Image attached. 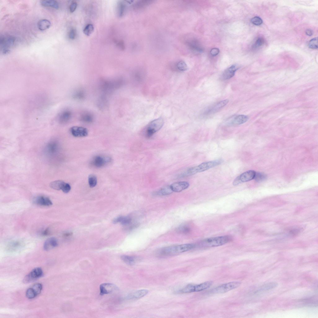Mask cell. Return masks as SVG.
Returning a JSON list of instances; mask_svg holds the SVG:
<instances>
[{
	"label": "cell",
	"mask_w": 318,
	"mask_h": 318,
	"mask_svg": "<svg viewBox=\"0 0 318 318\" xmlns=\"http://www.w3.org/2000/svg\"><path fill=\"white\" fill-rule=\"evenodd\" d=\"M195 247V245L193 243L170 246L160 249L157 254L161 256H172L187 251Z\"/></svg>",
	"instance_id": "cell-1"
},
{
	"label": "cell",
	"mask_w": 318,
	"mask_h": 318,
	"mask_svg": "<svg viewBox=\"0 0 318 318\" xmlns=\"http://www.w3.org/2000/svg\"><path fill=\"white\" fill-rule=\"evenodd\" d=\"M231 239V238L228 235L211 237L203 240L201 242V244L204 247H217L225 244Z\"/></svg>",
	"instance_id": "cell-2"
},
{
	"label": "cell",
	"mask_w": 318,
	"mask_h": 318,
	"mask_svg": "<svg viewBox=\"0 0 318 318\" xmlns=\"http://www.w3.org/2000/svg\"><path fill=\"white\" fill-rule=\"evenodd\" d=\"M223 162L221 159L203 162L199 165L191 167L187 170L188 174L191 176L197 173L206 171L210 168L218 166Z\"/></svg>",
	"instance_id": "cell-3"
},
{
	"label": "cell",
	"mask_w": 318,
	"mask_h": 318,
	"mask_svg": "<svg viewBox=\"0 0 318 318\" xmlns=\"http://www.w3.org/2000/svg\"><path fill=\"white\" fill-rule=\"evenodd\" d=\"M164 120L161 118H158L151 121L147 126L145 130V135L147 138L152 137L163 126Z\"/></svg>",
	"instance_id": "cell-4"
},
{
	"label": "cell",
	"mask_w": 318,
	"mask_h": 318,
	"mask_svg": "<svg viewBox=\"0 0 318 318\" xmlns=\"http://www.w3.org/2000/svg\"><path fill=\"white\" fill-rule=\"evenodd\" d=\"M15 39L12 36L2 35L0 38V44L1 51L4 54H6L10 51L11 48L14 45Z\"/></svg>",
	"instance_id": "cell-5"
},
{
	"label": "cell",
	"mask_w": 318,
	"mask_h": 318,
	"mask_svg": "<svg viewBox=\"0 0 318 318\" xmlns=\"http://www.w3.org/2000/svg\"><path fill=\"white\" fill-rule=\"evenodd\" d=\"M241 284V282L237 281L224 284L213 288L211 292L213 293H224L238 288Z\"/></svg>",
	"instance_id": "cell-6"
},
{
	"label": "cell",
	"mask_w": 318,
	"mask_h": 318,
	"mask_svg": "<svg viewBox=\"0 0 318 318\" xmlns=\"http://www.w3.org/2000/svg\"><path fill=\"white\" fill-rule=\"evenodd\" d=\"M123 82V80L120 79L103 81L101 85V88L104 92H109L120 87Z\"/></svg>",
	"instance_id": "cell-7"
},
{
	"label": "cell",
	"mask_w": 318,
	"mask_h": 318,
	"mask_svg": "<svg viewBox=\"0 0 318 318\" xmlns=\"http://www.w3.org/2000/svg\"><path fill=\"white\" fill-rule=\"evenodd\" d=\"M43 274V271L41 268H35L25 276L23 282L24 283L31 282L42 277Z\"/></svg>",
	"instance_id": "cell-8"
},
{
	"label": "cell",
	"mask_w": 318,
	"mask_h": 318,
	"mask_svg": "<svg viewBox=\"0 0 318 318\" xmlns=\"http://www.w3.org/2000/svg\"><path fill=\"white\" fill-rule=\"evenodd\" d=\"M43 286L40 283H36L28 288L26 292L27 298L30 299L34 298L41 292Z\"/></svg>",
	"instance_id": "cell-9"
},
{
	"label": "cell",
	"mask_w": 318,
	"mask_h": 318,
	"mask_svg": "<svg viewBox=\"0 0 318 318\" xmlns=\"http://www.w3.org/2000/svg\"><path fill=\"white\" fill-rule=\"evenodd\" d=\"M228 100L225 99L216 103L207 108L205 111L204 113V114L205 115H208L215 113L220 108L226 105L228 103Z\"/></svg>",
	"instance_id": "cell-10"
},
{
	"label": "cell",
	"mask_w": 318,
	"mask_h": 318,
	"mask_svg": "<svg viewBox=\"0 0 318 318\" xmlns=\"http://www.w3.org/2000/svg\"><path fill=\"white\" fill-rule=\"evenodd\" d=\"M70 132L71 134L75 137H84L88 135V130L85 128L74 126L70 128Z\"/></svg>",
	"instance_id": "cell-11"
},
{
	"label": "cell",
	"mask_w": 318,
	"mask_h": 318,
	"mask_svg": "<svg viewBox=\"0 0 318 318\" xmlns=\"http://www.w3.org/2000/svg\"><path fill=\"white\" fill-rule=\"evenodd\" d=\"M212 284L213 282L212 281H209L198 284L194 285L190 284V292L192 293L204 290L209 288Z\"/></svg>",
	"instance_id": "cell-12"
},
{
	"label": "cell",
	"mask_w": 318,
	"mask_h": 318,
	"mask_svg": "<svg viewBox=\"0 0 318 318\" xmlns=\"http://www.w3.org/2000/svg\"><path fill=\"white\" fill-rule=\"evenodd\" d=\"M117 287L111 283H105L100 286V294L103 295L110 293L117 289Z\"/></svg>",
	"instance_id": "cell-13"
},
{
	"label": "cell",
	"mask_w": 318,
	"mask_h": 318,
	"mask_svg": "<svg viewBox=\"0 0 318 318\" xmlns=\"http://www.w3.org/2000/svg\"><path fill=\"white\" fill-rule=\"evenodd\" d=\"M238 68V66L236 65H232L224 71L221 76V78L223 80H226L232 78Z\"/></svg>",
	"instance_id": "cell-14"
},
{
	"label": "cell",
	"mask_w": 318,
	"mask_h": 318,
	"mask_svg": "<svg viewBox=\"0 0 318 318\" xmlns=\"http://www.w3.org/2000/svg\"><path fill=\"white\" fill-rule=\"evenodd\" d=\"M189 186V183L186 181L175 182L170 185L172 191L176 192H181L188 188Z\"/></svg>",
	"instance_id": "cell-15"
},
{
	"label": "cell",
	"mask_w": 318,
	"mask_h": 318,
	"mask_svg": "<svg viewBox=\"0 0 318 318\" xmlns=\"http://www.w3.org/2000/svg\"><path fill=\"white\" fill-rule=\"evenodd\" d=\"M256 172L253 170L246 171L238 176L241 183L248 182L254 179Z\"/></svg>",
	"instance_id": "cell-16"
},
{
	"label": "cell",
	"mask_w": 318,
	"mask_h": 318,
	"mask_svg": "<svg viewBox=\"0 0 318 318\" xmlns=\"http://www.w3.org/2000/svg\"><path fill=\"white\" fill-rule=\"evenodd\" d=\"M107 157L98 156L95 157L93 159L92 163L93 165L97 167H101L105 166L110 161Z\"/></svg>",
	"instance_id": "cell-17"
},
{
	"label": "cell",
	"mask_w": 318,
	"mask_h": 318,
	"mask_svg": "<svg viewBox=\"0 0 318 318\" xmlns=\"http://www.w3.org/2000/svg\"><path fill=\"white\" fill-rule=\"evenodd\" d=\"M187 45L192 50L196 52L201 53L203 52L202 48L199 46L198 42L195 39H190L186 42Z\"/></svg>",
	"instance_id": "cell-18"
},
{
	"label": "cell",
	"mask_w": 318,
	"mask_h": 318,
	"mask_svg": "<svg viewBox=\"0 0 318 318\" xmlns=\"http://www.w3.org/2000/svg\"><path fill=\"white\" fill-rule=\"evenodd\" d=\"M35 204L40 206H50L52 204L51 200L46 197L41 196L38 197L34 200Z\"/></svg>",
	"instance_id": "cell-19"
},
{
	"label": "cell",
	"mask_w": 318,
	"mask_h": 318,
	"mask_svg": "<svg viewBox=\"0 0 318 318\" xmlns=\"http://www.w3.org/2000/svg\"><path fill=\"white\" fill-rule=\"evenodd\" d=\"M58 245L57 240L55 238L51 237L47 239L44 242L43 249L45 251H48L57 247Z\"/></svg>",
	"instance_id": "cell-20"
},
{
	"label": "cell",
	"mask_w": 318,
	"mask_h": 318,
	"mask_svg": "<svg viewBox=\"0 0 318 318\" xmlns=\"http://www.w3.org/2000/svg\"><path fill=\"white\" fill-rule=\"evenodd\" d=\"M148 292V290L147 289H141L129 294L126 298L128 299H138L144 297L147 294Z\"/></svg>",
	"instance_id": "cell-21"
},
{
	"label": "cell",
	"mask_w": 318,
	"mask_h": 318,
	"mask_svg": "<svg viewBox=\"0 0 318 318\" xmlns=\"http://www.w3.org/2000/svg\"><path fill=\"white\" fill-rule=\"evenodd\" d=\"M71 116L72 113L70 111H64L60 114L58 118L59 121L60 123L65 124L70 120Z\"/></svg>",
	"instance_id": "cell-22"
},
{
	"label": "cell",
	"mask_w": 318,
	"mask_h": 318,
	"mask_svg": "<svg viewBox=\"0 0 318 318\" xmlns=\"http://www.w3.org/2000/svg\"><path fill=\"white\" fill-rule=\"evenodd\" d=\"M154 1L151 0H139L134 4L133 7L135 10H141L150 5Z\"/></svg>",
	"instance_id": "cell-23"
},
{
	"label": "cell",
	"mask_w": 318,
	"mask_h": 318,
	"mask_svg": "<svg viewBox=\"0 0 318 318\" xmlns=\"http://www.w3.org/2000/svg\"><path fill=\"white\" fill-rule=\"evenodd\" d=\"M248 117L246 115H240L236 116L232 120L231 124L233 125H239L246 122L248 120Z\"/></svg>",
	"instance_id": "cell-24"
},
{
	"label": "cell",
	"mask_w": 318,
	"mask_h": 318,
	"mask_svg": "<svg viewBox=\"0 0 318 318\" xmlns=\"http://www.w3.org/2000/svg\"><path fill=\"white\" fill-rule=\"evenodd\" d=\"M58 149L57 143L52 141L48 143L46 148V152L49 154H52L57 152Z\"/></svg>",
	"instance_id": "cell-25"
},
{
	"label": "cell",
	"mask_w": 318,
	"mask_h": 318,
	"mask_svg": "<svg viewBox=\"0 0 318 318\" xmlns=\"http://www.w3.org/2000/svg\"><path fill=\"white\" fill-rule=\"evenodd\" d=\"M51 25L50 21L46 19H42L40 20L38 23L39 29L43 31L48 29Z\"/></svg>",
	"instance_id": "cell-26"
},
{
	"label": "cell",
	"mask_w": 318,
	"mask_h": 318,
	"mask_svg": "<svg viewBox=\"0 0 318 318\" xmlns=\"http://www.w3.org/2000/svg\"><path fill=\"white\" fill-rule=\"evenodd\" d=\"M131 222V219L130 218L124 216H120L117 217L114 219L113 221L114 223L116 224L119 222L123 225H129Z\"/></svg>",
	"instance_id": "cell-27"
},
{
	"label": "cell",
	"mask_w": 318,
	"mask_h": 318,
	"mask_svg": "<svg viewBox=\"0 0 318 318\" xmlns=\"http://www.w3.org/2000/svg\"><path fill=\"white\" fill-rule=\"evenodd\" d=\"M40 3L42 6L45 7H50L56 9L59 7L58 2L55 0H42Z\"/></svg>",
	"instance_id": "cell-28"
},
{
	"label": "cell",
	"mask_w": 318,
	"mask_h": 318,
	"mask_svg": "<svg viewBox=\"0 0 318 318\" xmlns=\"http://www.w3.org/2000/svg\"><path fill=\"white\" fill-rule=\"evenodd\" d=\"M81 121L86 123H90L93 120V117L92 114L88 112L82 113L80 117Z\"/></svg>",
	"instance_id": "cell-29"
},
{
	"label": "cell",
	"mask_w": 318,
	"mask_h": 318,
	"mask_svg": "<svg viewBox=\"0 0 318 318\" xmlns=\"http://www.w3.org/2000/svg\"><path fill=\"white\" fill-rule=\"evenodd\" d=\"M121 259L125 263L130 265H134L137 260L136 257L127 255L121 256Z\"/></svg>",
	"instance_id": "cell-30"
},
{
	"label": "cell",
	"mask_w": 318,
	"mask_h": 318,
	"mask_svg": "<svg viewBox=\"0 0 318 318\" xmlns=\"http://www.w3.org/2000/svg\"><path fill=\"white\" fill-rule=\"evenodd\" d=\"M278 285V283L275 282H271L267 283L261 287L257 291V292L266 291L274 288L276 287Z\"/></svg>",
	"instance_id": "cell-31"
},
{
	"label": "cell",
	"mask_w": 318,
	"mask_h": 318,
	"mask_svg": "<svg viewBox=\"0 0 318 318\" xmlns=\"http://www.w3.org/2000/svg\"><path fill=\"white\" fill-rule=\"evenodd\" d=\"M173 192L170 186H166L157 192L156 194L159 195L165 196L169 195Z\"/></svg>",
	"instance_id": "cell-32"
},
{
	"label": "cell",
	"mask_w": 318,
	"mask_h": 318,
	"mask_svg": "<svg viewBox=\"0 0 318 318\" xmlns=\"http://www.w3.org/2000/svg\"><path fill=\"white\" fill-rule=\"evenodd\" d=\"M126 5L123 1L119 2L117 5V13L120 17L122 16L124 14L126 10Z\"/></svg>",
	"instance_id": "cell-33"
},
{
	"label": "cell",
	"mask_w": 318,
	"mask_h": 318,
	"mask_svg": "<svg viewBox=\"0 0 318 318\" xmlns=\"http://www.w3.org/2000/svg\"><path fill=\"white\" fill-rule=\"evenodd\" d=\"M65 183L63 181L57 180L52 181L50 183L49 185L51 188L56 190H61Z\"/></svg>",
	"instance_id": "cell-34"
},
{
	"label": "cell",
	"mask_w": 318,
	"mask_h": 318,
	"mask_svg": "<svg viewBox=\"0 0 318 318\" xmlns=\"http://www.w3.org/2000/svg\"><path fill=\"white\" fill-rule=\"evenodd\" d=\"M175 67L176 69L180 71H185L188 69L187 64L183 61L177 62L175 64Z\"/></svg>",
	"instance_id": "cell-35"
},
{
	"label": "cell",
	"mask_w": 318,
	"mask_h": 318,
	"mask_svg": "<svg viewBox=\"0 0 318 318\" xmlns=\"http://www.w3.org/2000/svg\"><path fill=\"white\" fill-rule=\"evenodd\" d=\"M88 182L90 187L93 188L95 187L97 184V178L96 176L94 175H90L88 177Z\"/></svg>",
	"instance_id": "cell-36"
},
{
	"label": "cell",
	"mask_w": 318,
	"mask_h": 318,
	"mask_svg": "<svg viewBox=\"0 0 318 318\" xmlns=\"http://www.w3.org/2000/svg\"><path fill=\"white\" fill-rule=\"evenodd\" d=\"M94 30L93 25L91 24H87L83 30L84 34L87 36L90 35Z\"/></svg>",
	"instance_id": "cell-37"
},
{
	"label": "cell",
	"mask_w": 318,
	"mask_h": 318,
	"mask_svg": "<svg viewBox=\"0 0 318 318\" xmlns=\"http://www.w3.org/2000/svg\"><path fill=\"white\" fill-rule=\"evenodd\" d=\"M308 46L310 48L316 49L318 48V38H315L311 39L309 42Z\"/></svg>",
	"instance_id": "cell-38"
},
{
	"label": "cell",
	"mask_w": 318,
	"mask_h": 318,
	"mask_svg": "<svg viewBox=\"0 0 318 318\" xmlns=\"http://www.w3.org/2000/svg\"><path fill=\"white\" fill-rule=\"evenodd\" d=\"M85 96L84 92L83 90H79L74 93L73 97L77 100H81L84 98Z\"/></svg>",
	"instance_id": "cell-39"
},
{
	"label": "cell",
	"mask_w": 318,
	"mask_h": 318,
	"mask_svg": "<svg viewBox=\"0 0 318 318\" xmlns=\"http://www.w3.org/2000/svg\"><path fill=\"white\" fill-rule=\"evenodd\" d=\"M190 229L186 226H181L178 227L176 229L177 231L181 234H187L190 231Z\"/></svg>",
	"instance_id": "cell-40"
},
{
	"label": "cell",
	"mask_w": 318,
	"mask_h": 318,
	"mask_svg": "<svg viewBox=\"0 0 318 318\" xmlns=\"http://www.w3.org/2000/svg\"><path fill=\"white\" fill-rule=\"evenodd\" d=\"M251 22L256 25H260L262 23V19L258 16H255L252 18L251 20Z\"/></svg>",
	"instance_id": "cell-41"
},
{
	"label": "cell",
	"mask_w": 318,
	"mask_h": 318,
	"mask_svg": "<svg viewBox=\"0 0 318 318\" xmlns=\"http://www.w3.org/2000/svg\"><path fill=\"white\" fill-rule=\"evenodd\" d=\"M264 43L263 39L261 37H259L256 40L253 44V48H257L262 46Z\"/></svg>",
	"instance_id": "cell-42"
},
{
	"label": "cell",
	"mask_w": 318,
	"mask_h": 318,
	"mask_svg": "<svg viewBox=\"0 0 318 318\" xmlns=\"http://www.w3.org/2000/svg\"><path fill=\"white\" fill-rule=\"evenodd\" d=\"M266 178V176L265 174L260 173H256L254 179L256 181L258 182L263 180Z\"/></svg>",
	"instance_id": "cell-43"
},
{
	"label": "cell",
	"mask_w": 318,
	"mask_h": 318,
	"mask_svg": "<svg viewBox=\"0 0 318 318\" xmlns=\"http://www.w3.org/2000/svg\"><path fill=\"white\" fill-rule=\"evenodd\" d=\"M76 32L75 29L71 28L70 30L69 33V37L70 39H74L76 36Z\"/></svg>",
	"instance_id": "cell-44"
},
{
	"label": "cell",
	"mask_w": 318,
	"mask_h": 318,
	"mask_svg": "<svg viewBox=\"0 0 318 318\" xmlns=\"http://www.w3.org/2000/svg\"><path fill=\"white\" fill-rule=\"evenodd\" d=\"M71 187L70 185L68 183L65 182L61 190L64 193H68Z\"/></svg>",
	"instance_id": "cell-45"
},
{
	"label": "cell",
	"mask_w": 318,
	"mask_h": 318,
	"mask_svg": "<svg viewBox=\"0 0 318 318\" xmlns=\"http://www.w3.org/2000/svg\"><path fill=\"white\" fill-rule=\"evenodd\" d=\"M117 46L121 50H124L125 49V46L124 42L121 40L116 41V42Z\"/></svg>",
	"instance_id": "cell-46"
},
{
	"label": "cell",
	"mask_w": 318,
	"mask_h": 318,
	"mask_svg": "<svg viewBox=\"0 0 318 318\" xmlns=\"http://www.w3.org/2000/svg\"><path fill=\"white\" fill-rule=\"evenodd\" d=\"M77 4L76 2H73L70 4L69 7V10L70 12H73L76 9Z\"/></svg>",
	"instance_id": "cell-47"
},
{
	"label": "cell",
	"mask_w": 318,
	"mask_h": 318,
	"mask_svg": "<svg viewBox=\"0 0 318 318\" xmlns=\"http://www.w3.org/2000/svg\"><path fill=\"white\" fill-rule=\"evenodd\" d=\"M219 52V49L217 48H214L211 49L210 51L211 54L213 56L217 55Z\"/></svg>",
	"instance_id": "cell-48"
},
{
	"label": "cell",
	"mask_w": 318,
	"mask_h": 318,
	"mask_svg": "<svg viewBox=\"0 0 318 318\" xmlns=\"http://www.w3.org/2000/svg\"><path fill=\"white\" fill-rule=\"evenodd\" d=\"M19 243H20L18 242H16L13 243L12 244H11L10 247H9V249L12 250L16 249L18 247L20 244Z\"/></svg>",
	"instance_id": "cell-49"
},
{
	"label": "cell",
	"mask_w": 318,
	"mask_h": 318,
	"mask_svg": "<svg viewBox=\"0 0 318 318\" xmlns=\"http://www.w3.org/2000/svg\"><path fill=\"white\" fill-rule=\"evenodd\" d=\"M241 183L239 176H237L234 180L233 184L234 185L236 186L240 184Z\"/></svg>",
	"instance_id": "cell-50"
},
{
	"label": "cell",
	"mask_w": 318,
	"mask_h": 318,
	"mask_svg": "<svg viewBox=\"0 0 318 318\" xmlns=\"http://www.w3.org/2000/svg\"><path fill=\"white\" fill-rule=\"evenodd\" d=\"M49 229L47 228L42 232V235L43 236H47L49 234Z\"/></svg>",
	"instance_id": "cell-51"
},
{
	"label": "cell",
	"mask_w": 318,
	"mask_h": 318,
	"mask_svg": "<svg viewBox=\"0 0 318 318\" xmlns=\"http://www.w3.org/2000/svg\"><path fill=\"white\" fill-rule=\"evenodd\" d=\"M313 33L312 30L310 29H307L306 31V34L309 36H311Z\"/></svg>",
	"instance_id": "cell-52"
},
{
	"label": "cell",
	"mask_w": 318,
	"mask_h": 318,
	"mask_svg": "<svg viewBox=\"0 0 318 318\" xmlns=\"http://www.w3.org/2000/svg\"><path fill=\"white\" fill-rule=\"evenodd\" d=\"M71 234L70 233H66L64 234V235L65 237H68Z\"/></svg>",
	"instance_id": "cell-53"
}]
</instances>
